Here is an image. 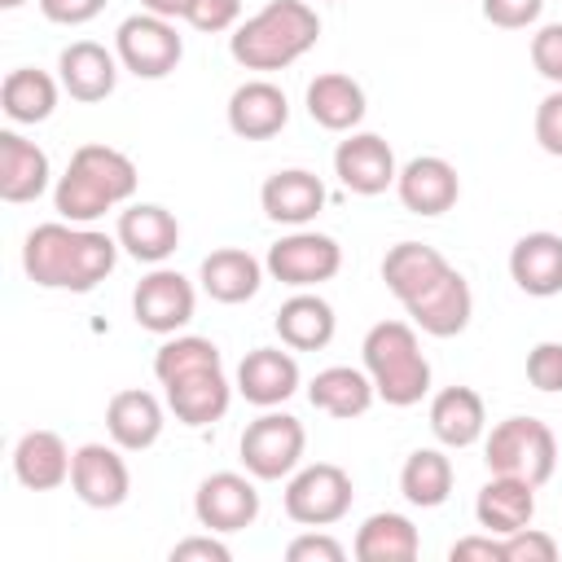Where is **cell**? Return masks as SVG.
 I'll list each match as a JSON object with an SVG mask.
<instances>
[{"instance_id": "cell-1", "label": "cell", "mask_w": 562, "mask_h": 562, "mask_svg": "<svg viewBox=\"0 0 562 562\" xmlns=\"http://www.w3.org/2000/svg\"><path fill=\"white\" fill-rule=\"evenodd\" d=\"M22 268L35 285L48 290H75L88 294L97 281L114 268V241L92 228H66V224H40L26 233Z\"/></svg>"}, {"instance_id": "cell-2", "label": "cell", "mask_w": 562, "mask_h": 562, "mask_svg": "<svg viewBox=\"0 0 562 562\" xmlns=\"http://www.w3.org/2000/svg\"><path fill=\"white\" fill-rule=\"evenodd\" d=\"M321 35V18L316 9H307L303 0H268L255 18H246L228 48L246 70H281L294 57H303Z\"/></svg>"}, {"instance_id": "cell-3", "label": "cell", "mask_w": 562, "mask_h": 562, "mask_svg": "<svg viewBox=\"0 0 562 562\" xmlns=\"http://www.w3.org/2000/svg\"><path fill=\"white\" fill-rule=\"evenodd\" d=\"M132 193H136V167L127 154L110 145H79L70 154L66 176L57 180V211L75 224H88Z\"/></svg>"}, {"instance_id": "cell-4", "label": "cell", "mask_w": 562, "mask_h": 562, "mask_svg": "<svg viewBox=\"0 0 562 562\" xmlns=\"http://www.w3.org/2000/svg\"><path fill=\"white\" fill-rule=\"evenodd\" d=\"M364 369L373 378V391L395 408H408L430 391V364L417 347L413 325L404 321H378L364 334Z\"/></svg>"}, {"instance_id": "cell-5", "label": "cell", "mask_w": 562, "mask_h": 562, "mask_svg": "<svg viewBox=\"0 0 562 562\" xmlns=\"http://www.w3.org/2000/svg\"><path fill=\"white\" fill-rule=\"evenodd\" d=\"M558 465V439L540 417H505L487 435V470L522 479L531 487L549 483Z\"/></svg>"}, {"instance_id": "cell-6", "label": "cell", "mask_w": 562, "mask_h": 562, "mask_svg": "<svg viewBox=\"0 0 562 562\" xmlns=\"http://www.w3.org/2000/svg\"><path fill=\"white\" fill-rule=\"evenodd\" d=\"M351 509V474L334 461L299 470L285 487V514L303 527H329Z\"/></svg>"}, {"instance_id": "cell-7", "label": "cell", "mask_w": 562, "mask_h": 562, "mask_svg": "<svg viewBox=\"0 0 562 562\" xmlns=\"http://www.w3.org/2000/svg\"><path fill=\"white\" fill-rule=\"evenodd\" d=\"M184 44L176 35V26L158 13H132L119 26V61L136 75V79H162L180 66Z\"/></svg>"}, {"instance_id": "cell-8", "label": "cell", "mask_w": 562, "mask_h": 562, "mask_svg": "<svg viewBox=\"0 0 562 562\" xmlns=\"http://www.w3.org/2000/svg\"><path fill=\"white\" fill-rule=\"evenodd\" d=\"M303 422L290 413H263L241 430V461L255 479H281L303 457Z\"/></svg>"}, {"instance_id": "cell-9", "label": "cell", "mask_w": 562, "mask_h": 562, "mask_svg": "<svg viewBox=\"0 0 562 562\" xmlns=\"http://www.w3.org/2000/svg\"><path fill=\"white\" fill-rule=\"evenodd\" d=\"M342 268V250L329 233H290L268 250V272L285 285H316Z\"/></svg>"}, {"instance_id": "cell-10", "label": "cell", "mask_w": 562, "mask_h": 562, "mask_svg": "<svg viewBox=\"0 0 562 562\" xmlns=\"http://www.w3.org/2000/svg\"><path fill=\"white\" fill-rule=\"evenodd\" d=\"M70 487L83 505L92 509H114L127 501V487H132V474L123 465V457L105 443H83L75 448V461H70Z\"/></svg>"}, {"instance_id": "cell-11", "label": "cell", "mask_w": 562, "mask_h": 562, "mask_svg": "<svg viewBox=\"0 0 562 562\" xmlns=\"http://www.w3.org/2000/svg\"><path fill=\"white\" fill-rule=\"evenodd\" d=\"M132 312H136V325L140 329H149V334H176L193 316V285L180 272L158 268V272H149L136 285Z\"/></svg>"}, {"instance_id": "cell-12", "label": "cell", "mask_w": 562, "mask_h": 562, "mask_svg": "<svg viewBox=\"0 0 562 562\" xmlns=\"http://www.w3.org/2000/svg\"><path fill=\"white\" fill-rule=\"evenodd\" d=\"M193 514L211 531H246L259 518V492L241 474L224 470V474H211V479L198 483Z\"/></svg>"}, {"instance_id": "cell-13", "label": "cell", "mask_w": 562, "mask_h": 562, "mask_svg": "<svg viewBox=\"0 0 562 562\" xmlns=\"http://www.w3.org/2000/svg\"><path fill=\"white\" fill-rule=\"evenodd\" d=\"M334 171H338V180H342L351 193H360V198L382 193V189L400 176L391 145H386L382 136H373V132H356V136L338 140V149H334Z\"/></svg>"}, {"instance_id": "cell-14", "label": "cell", "mask_w": 562, "mask_h": 562, "mask_svg": "<svg viewBox=\"0 0 562 562\" xmlns=\"http://www.w3.org/2000/svg\"><path fill=\"white\" fill-rule=\"evenodd\" d=\"M404 312L430 334V338H452L470 325V312H474V294H470V281L448 268L426 294H417L413 303H404Z\"/></svg>"}, {"instance_id": "cell-15", "label": "cell", "mask_w": 562, "mask_h": 562, "mask_svg": "<svg viewBox=\"0 0 562 562\" xmlns=\"http://www.w3.org/2000/svg\"><path fill=\"white\" fill-rule=\"evenodd\" d=\"M400 202L413 211V215H443L452 211V202L461 198V180H457V167L426 154V158H413L400 176Z\"/></svg>"}, {"instance_id": "cell-16", "label": "cell", "mask_w": 562, "mask_h": 562, "mask_svg": "<svg viewBox=\"0 0 562 562\" xmlns=\"http://www.w3.org/2000/svg\"><path fill=\"white\" fill-rule=\"evenodd\" d=\"M285 119H290V101L268 79H250L228 97V127L241 140H268L285 127Z\"/></svg>"}, {"instance_id": "cell-17", "label": "cell", "mask_w": 562, "mask_h": 562, "mask_svg": "<svg viewBox=\"0 0 562 562\" xmlns=\"http://www.w3.org/2000/svg\"><path fill=\"white\" fill-rule=\"evenodd\" d=\"M509 277L522 294L549 299L562 294V237L558 233H527L509 250Z\"/></svg>"}, {"instance_id": "cell-18", "label": "cell", "mask_w": 562, "mask_h": 562, "mask_svg": "<svg viewBox=\"0 0 562 562\" xmlns=\"http://www.w3.org/2000/svg\"><path fill=\"white\" fill-rule=\"evenodd\" d=\"M299 386V364L290 351H277V347H255L241 356L237 364V391L259 404V408H272L281 400H290Z\"/></svg>"}, {"instance_id": "cell-19", "label": "cell", "mask_w": 562, "mask_h": 562, "mask_svg": "<svg viewBox=\"0 0 562 562\" xmlns=\"http://www.w3.org/2000/svg\"><path fill=\"white\" fill-rule=\"evenodd\" d=\"M162 386H167V404H171V413H176L184 426L220 422L224 408H228V378H224V364L193 369V373L171 378V382H162Z\"/></svg>"}, {"instance_id": "cell-20", "label": "cell", "mask_w": 562, "mask_h": 562, "mask_svg": "<svg viewBox=\"0 0 562 562\" xmlns=\"http://www.w3.org/2000/svg\"><path fill=\"white\" fill-rule=\"evenodd\" d=\"M70 461L75 452H66L57 430H26L13 448V474L22 487L31 492H53L70 479Z\"/></svg>"}, {"instance_id": "cell-21", "label": "cell", "mask_w": 562, "mask_h": 562, "mask_svg": "<svg viewBox=\"0 0 562 562\" xmlns=\"http://www.w3.org/2000/svg\"><path fill=\"white\" fill-rule=\"evenodd\" d=\"M474 518L479 527H487V536H509L522 531L536 518V487L509 474H492L474 501Z\"/></svg>"}, {"instance_id": "cell-22", "label": "cell", "mask_w": 562, "mask_h": 562, "mask_svg": "<svg viewBox=\"0 0 562 562\" xmlns=\"http://www.w3.org/2000/svg\"><path fill=\"white\" fill-rule=\"evenodd\" d=\"M105 430L119 448L140 452L162 435V404L149 391H136V386L114 391L110 404H105Z\"/></svg>"}, {"instance_id": "cell-23", "label": "cell", "mask_w": 562, "mask_h": 562, "mask_svg": "<svg viewBox=\"0 0 562 562\" xmlns=\"http://www.w3.org/2000/svg\"><path fill=\"white\" fill-rule=\"evenodd\" d=\"M57 70H61V88L75 101H105L114 92V79H119L114 57L101 44H92V40L66 44L61 57H57Z\"/></svg>"}, {"instance_id": "cell-24", "label": "cell", "mask_w": 562, "mask_h": 562, "mask_svg": "<svg viewBox=\"0 0 562 562\" xmlns=\"http://www.w3.org/2000/svg\"><path fill=\"white\" fill-rule=\"evenodd\" d=\"M259 202H263V215L277 224H307L325 206V184L312 171L290 167V171H277L263 180Z\"/></svg>"}, {"instance_id": "cell-25", "label": "cell", "mask_w": 562, "mask_h": 562, "mask_svg": "<svg viewBox=\"0 0 562 562\" xmlns=\"http://www.w3.org/2000/svg\"><path fill=\"white\" fill-rule=\"evenodd\" d=\"M443 272H448V259L426 241H400L382 259V281L400 303H413L417 294H426Z\"/></svg>"}, {"instance_id": "cell-26", "label": "cell", "mask_w": 562, "mask_h": 562, "mask_svg": "<svg viewBox=\"0 0 562 562\" xmlns=\"http://www.w3.org/2000/svg\"><path fill=\"white\" fill-rule=\"evenodd\" d=\"M119 241L127 246L132 259L158 263V259H167V255L180 246V224H176L171 211H162V206H154V202H140V206L123 211V220H119Z\"/></svg>"}, {"instance_id": "cell-27", "label": "cell", "mask_w": 562, "mask_h": 562, "mask_svg": "<svg viewBox=\"0 0 562 562\" xmlns=\"http://www.w3.org/2000/svg\"><path fill=\"white\" fill-rule=\"evenodd\" d=\"M48 189V158L40 145L22 140L18 132H0V198L31 202Z\"/></svg>"}, {"instance_id": "cell-28", "label": "cell", "mask_w": 562, "mask_h": 562, "mask_svg": "<svg viewBox=\"0 0 562 562\" xmlns=\"http://www.w3.org/2000/svg\"><path fill=\"white\" fill-rule=\"evenodd\" d=\"M483 422H487V413H483V395L474 386H443L430 400V430L448 448H470L483 435Z\"/></svg>"}, {"instance_id": "cell-29", "label": "cell", "mask_w": 562, "mask_h": 562, "mask_svg": "<svg viewBox=\"0 0 562 562\" xmlns=\"http://www.w3.org/2000/svg\"><path fill=\"white\" fill-rule=\"evenodd\" d=\"M307 114L325 127V132H351L364 119V88L351 75H316L307 83Z\"/></svg>"}, {"instance_id": "cell-30", "label": "cell", "mask_w": 562, "mask_h": 562, "mask_svg": "<svg viewBox=\"0 0 562 562\" xmlns=\"http://www.w3.org/2000/svg\"><path fill=\"white\" fill-rule=\"evenodd\" d=\"M373 395H378V391H373V378L360 373V369H351V364L321 369V373L312 378V386H307V400H312L321 413L338 417V422H351V417L369 413Z\"/></svg>"}, {"instance_id": "cell-31", "label": "cell", "mask_w": 562, "mask_h": 562, "mask_svg": "<svg viewBox=\"0 0 562 562\" xmlns=\"http://www.w3.org/2000/svg\"><path fill=\"white\" fill-rule=\"evenodd\" d=\"M202 290L215 303H246L259 290V259L237 246H220L202 259Z\"/></svg>"}, {"instance_id": "cell-32", "label": "cell", "mask_w": 562, "mask_h": 562, "mask_svg": "<svg viewBox=\"0 0 562 562\" xmlns=\"http://www.w3.org/2000/svg\"><path fill=\"white\" fill-rule=\"evenodd\" d=\"M277 334L294 351H321L334 338V307L321 294H294L277 312Z\"/></svg>"}, {"instance_id": "cell-33", "label": "cell", "mask_w": 562, "mask_h": 562, "mask_svg": "<svg viewBox=\"0 0 562 562\" xmlns=\"http://www.w3.org/2000/svg\"><path fill=\"white\" fill-rule=\"evenodd\" d=\"M0 105L13 123H44L57 105V83L35 66H18L0 83Z\"/></svg>"}, {"instance_id": "cell-34", "label": "cell", "mask_w": 562, "mask_h": 562, "mask_svg": "<svg viewBox=\"0 0 562 562\" xmlns=\"http://www.w3.org/2000/svg\"><path fill=\"white\" fill-rule=\"evenodd\" d=\"M417 549V527L404 514H373L356 536L360 562H413Z\"/></svg>"}, {"instance_id": "cell-35", "label": "cell", "mask_w": 562, "mask_h": 562, "mask_svg": "<svg viewBox=\"0 0 562 562\" xmlns=\"http://www.w3.org/2000/svg\"><path fill=\"white\" fill-rule=\"evenodd\" d=\"M400 492H404L413 505H422V509L443 505L448 492H452V461H448L443 452H435V448L408 452V461H404V470H400Z\"/></svg>"}, {"instance_id": "cell-36", "label": "cell", "mask_w": 562, "mask_h": 562, "mask_svg": "<svg viewBox=\"0 0 562 562\" xmlns=\"http://www.w3.org/2000/svg\"><path fill=\"white\" fill-rule=\"evenodd\" d=\"M220 364V347L211 338H198V334H184V338H171L158 347L154 356V373L158 382H171V378H184L193 369H211Z\"/></svg>"}, {"instance_id": "cell-37", "label": "cell", "mask_w": 562, "mask_h": 562, "mask_svg": "<svg viewBox=\"0 0 562 562\" xmlns=\"http://www.w3.org/2000/svg\"><path fill=\"white\" fill-rule=\"evenodd\" d=\"M501 558H505V562H553V558H558V540L544 536V531L522 527V531H509V536L501 540Z\"/></svg>"}, {"instance_id": "cell-38", "label": "cell", "mask_w": 562, "mask_h": 562, "mask_svg": "<svg viewBox=\"0 0 562 562\" xmlns=\"http://www.w3.org/2000/svg\"><path fill=\"white\" fill-rule=\"evenodd\" d=\"M527 382L536 391H562V342H536L527 356Z\"/></svg>"}, {"instance_id": "cell-39", "label": "cell", "mask_w": 562, "mask_h": 562, "mask_svg": "<svg viewBox=\"0 0 562 562\" xmlns=\"http://www.w3.org/2000/svg\"><path fill=\"white\" fill-rule=\"evenodd\" d=\"M531 61L549 83H562V22H549L531 35Z\"/></svg>"}, {"instance_id": "cell-40", "label": "cell", "mask_w": 562, "mask_h": 562, "mask_svg": "<svg viewBox=\"0 0 562 562\" xmlns=\"http://www.w3.org/2000/svg\"><path fill=\"white\" fill-rule=\"evenodd\" d=\"M544 9V0H483V18L501 31H518L527 22H536Z\"/></svg>"}, {"instance_id": "cell-41", "label": "cell", "mask_w": 562, "mask_h": 562, "mask_svg": "<svg viewBox=\"0 0 562 562\" xmlns=\"http://www.w3.org/2000/svg\"><path fill=\"white\" fill-rule=\"evenodd\" d=\"M237 13H241V0H189L184 22L198 31H224L237 22Z\"/></svg>"}, {"instance_id": "cell-42", "label": "cell", "mask_w": 562, "mask_h": 562, "mask_svg": "<svg viewBox=\"0 0 562 562\" xmlns=\"http://www.w3.org/2000/svg\"><path fill=\"white\" fill-rule=\"evenodd\" d=\"M536 140L544 154L562 158V88L549 92L540 105H536Z\"/></svg>"}, {"instance_id": "cell-43", "label": "cell", "mask_w": 562, "mask_h": 562, "mask_svg": "<svg viewBox=\"0 0 562 562\" xmlns=\"http://www.w3.org/2000/svg\"><path fill=\"white\" fill-rule=\"evenodd\" d=\"M285 562H342V544L312 531V536H299V540L285 549Z\"/></svg>"}, {"instance_id": "cell-44", "label": "cell", "mask_w": 562, "mask_h": 562, "mask_svg": "<svg viewBox=\"0 0 562 562\" xmlns=\"http://www.w3.org/2000/svg\"><path fill=\"white\" fill-rule=\"evenodd\" d=\"M44 18L48 22H61V26H79L88 18H97L105 9V0H40Z\"/></svg>"}, {"instance_id": "cell-45", "label": "cell", "mask_w": 562, "mask_h": 562, "mask_svg": "<svg viewBox=\"0 0 562 562\" xmlns=\"http://www.w3.org/2000/svg\"><path fill=\"white\" fill-rule=\"evenodd\" d=\"M171 562H228V549L211 536H193V540H180L171 549Z\"/></svg>"}, {"instance_id": "cell-46", "label": "cell", "mask_w": 562, "mask_h": 562, "mask_svg": "<svg viewBox=\"0 0 562 562\" xmlns=\"http://www.w3.org/2000/svg\"><path fill=\"white\" fill-rule=\"evenodd\" d=\"M448 558H452V562H505V558H501V540H492V536L457 540V544L448 549Z\"/></svg>"}, {"instance_id": "cell-47", "label": "cell", "mask_w": 562, "mask_h": 562, "mask_svg": "<svg viewBox=\"0 0 562 562\" xmlns=\"http://www.w3.org/2000/svg\"><path fill=\"white\" fill-rule=\"evenodd\" d=\"M140 4L158 18H184V9H189V0H140Z\"/></svg>"}, {"instance_id": "cell-48", "label": "cell", "mask_w": 562, "mask_h": 562, "mask_svg": "<svg viewBox=\"0 0 562 562\" xmlns=\"http://www.w3.org/2000/svg\"><path fill=\"white\" fill-rule=\"evenodd\" d=\"M18 4H22V0H0V9H18Z\"/></svg>"}]
</instances>
